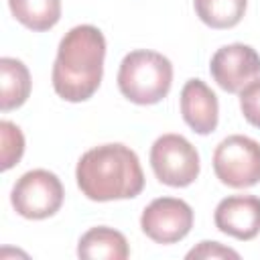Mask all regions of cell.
Instances as JSON below:
<instances>
[{"label":"cell","instance_id":"5bb4252c","mask_svg":"<svg viewBox=\"0 0 260 260\" xmlns=\"http://www.w3.org/2000/svg\"><path fill=\"white\" fill-rule=\"evenodd\" d=\"M199 20L211 28L236 26L248 6V0H193Z\"/></svg>","mask_w":260,"mask_h":260},{"label":"cell","instance_id":"3957f363","mask_svg":"<svg viewBox=\"0 0 260 260\" xmlns=\"http://www.w3.org/2000/svg\"><path fill=\"white\" fill-rule=\"evenodd\" d=\"M173 85L171 61L148 49L130 51L118 69L120 93L138 106H152L165 100Z\"/></svg>","mask_w":260,"mask_h":260},{"label":"cell","instance_id":"52a82bcc","mask_svg":"<svg viewBox=\"0 0 260 260\" xmlns=\"http://www.w3.org/2000/svg\"><path fill=\"white\" fill-rule=\"evenodd\" d=\"M140 228L156 244L181 242L193 228V209L183 199L158 197L144 207Z\"/></svg>","mask_w":260,"mask_h":260},{"label":"cell","instance_id":"277c9868","mask_svg":"<svg viewBox=\"0 0 260 260\" xmlns=\"http://www.w3.org/2000/svg\"><path fill=\"white\" fill-rule=\"evenodd\" d=\"M65 189L61 179L47 169H32L20 175L10 193L14 211L26 219H47L63 205Z\"/></svg>","mask_w":260,"mask_h":260},{"label":"cell","instance_id":"6da1fadb","mask_svg":"<svg viewBox=\"0 0 260 260\" xmlns=\"http://www.w3.org/2000/svg\"><path fill=\"white\" fill-rule=\"evenodd\" d=\"M106 37L93 24H77L59 43L53 63V89L65 102L89 100L104 77Z\"/></svg>","mask_w":260,"mask_h":260},{"label":"cell","instance_id":"7c38bea8","mask_svg":"<svg viewBox=\"0 0 260 260\" xmlns=\"http://www.w3.org/2000/svg\"><path fill=\"white\" fill-rule=\"evenodd\" d=\"M30 73L26 65L14 57L0 59V108L2 112H10L20 108L30 95Z\"/></svg>","mask_w":260,"mask_h":260},{"label":"cell","instance_id":"e0dca14e","mask_svg":"<svg viewBox=\"0 0 260 260\" xmlns=\"http://www.w3.org/2000/svg\"><path fill=\"white\" fill-rule=\"evenodd\" d=\"M187 258L193 260V258H203V260H219V258H232V260H238L240 254L219 242H199L193 250L187 252Z\"/></svg>","mask_w":260,"mask_h":260},{"label":"cell","instance_id":"9c48e42d","mask_svg":"<svg viewBox=\"0 0 260 260\" xmlns=\"http://www.w3.org/2000/svg\"><path fill=\"white\" fill-rule=\"evenodd\" d=\"M215 228L242 242H250L260 234V197L230 195L221 199L213 213Z\"/></svg>","mask_w":260,"mask_h":260},{"label":"cell","instance_id":"2e32d148","mask_svg":"<svg viewBox=\"0 0 260 260\" xmlns=\"http://www.w3.org/2000/svg\"><path fill=\"white\" fill-rule=\"evenodd\" d=\"M240 110L252 126L260 128V79L240 91Z\"/></svg>","mask_w":260,"mask_h":260},{"label":"cell","instance_id":"8992f818","mask_svg":"<svg viewBox=\"0 0 260 260\" xmlns=\"http://www.w3.org/2000/svg\"><path fill=\"white\" fill-rule=\"evenodd\" d=\"M154 177L169 187H189L201 171L197 148L181 134H162L150 146Z\"/></svg>","mask_w":260,"mask_h":260},{"label":"cell","instance_id":"ba28073f","mask_svg":"<svg viewBox=\"0 0 260 260\" xmlns=\"http://www.w3.org/2000/svg\"><path fill=\"white\" fill-rule=\"evenodd\" d=\"M209 73L223 91L240 93L260 79V55L244 43L225 45L213 53Z\"/></svg>","mask_w":260,"mask_h":260},{"label":"cell","instance_id":"7a4b0ae2","mask_svg":"<svg viewBox=\"0 0 260 260\" xmlns=\"http://www.w3.org/2000/svg\"><path fill=\"white\" fill-rule=\"evenodd\" d=\"M81 193L91 201L132 199L144 189V173L136 152L120 142L100 144L81 154L75 167Z\"/></svg>","mask_w":260,"mask_h":260},{"label":"cell","instance_id":"30bf717a","mask_svg":"<svg viewBox=\"0 0 260 260\" xmlns=\"http://www.w3.org/2000/svg\"><path fill=\"white\" fill-rule=\"evenodd\" d=\"M181 114L185 124L205 136L217 128L219 102L211 87L201 79H189L181 89Z\"/></svg>","mask_w":260,"mask_h":260},{"label":"cell","instance_id":"4fadbf2b","mask_svg":"<svg viewBox=\"0 0 260 260\" xmlns=\"http://www.w3.org/2000/svg\"><path fill=\"white\" fill-rule=\"evenodd\" d=\"M12 16L26 28L43 32L61 18V0H8Z\"/></svg>","mask_w":260,"mask_h":260},{"label":"cell","instance_id":"9a60e30c","mask_svg":"<svg viewBox=\"0 0 260 260\" xmlns=\"http://www.w3.org/2000/svg\"><path fill=\"white\" fill-rule=\"evenodd\" d=\"M0 142H2V171H8L24 154V136L16 124L2 120L0 122Z\"/></svg>","mask_w":260,"mask_h":260},{"label":"cell","instance_id":"5b68a950","mask_svg":"<svg viewBox=\"0 0 260 260\" xmlns=\"http://www.w3.org/2000/svg\"><path fill=\"white\" fill-rule=\"evenodd\" d=\"M215 177L234 189H248L260 183V142L250 136L232 134L213 150Z\"/></svg>","mask_w":260,"mask_h":260},{"label":"cell","instance_id":"8fae6325","mask_svg":"<svg viewBox=\"0 0 260 260\" xmlns=\"http://www.w3.org/2000/svg\"><path fill=\"white\" fill-rule=\"evenodd\" d=\"M77 256L85 260H126L130 256V248L122 232L98 225L79 238Z\"/></svg>","mask_w":260,"mask_h":260}]
</instances>
